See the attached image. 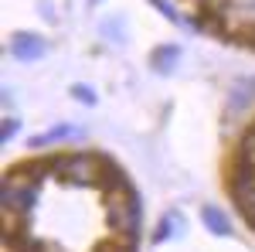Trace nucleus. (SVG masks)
Listing matches in <instances>:
<instances>
[{"instance_id":"1","label":"nucleus","mask_w":255,"mask_h":252,"mask_svg":"<svg viewBox=\"0 0 255 252\" xmlns=\"http://www.w3.org/2000/svg\"><path fill=\"white\" fill-rule=\"evenodd\" d=\"M139 218H143V205H139L133 188H123V191L109 194V229L126 246H133L139 239Z\"/></svg>"},{"instance_id":"2","label":"nucleus","mask_w":255,"mask_h":252,"mask_svg":"<svg viewBox=\"0 0 255 252\" xmlns=\"http://www.w3.org/2000/svg\"><path fill=\"white\" fill-rule=\"evenodd\" d=\"M106 167H109V160H102L99 154H65V157H55V174L61 181H68V184H75V188H92V184H102V177H106Z\"/></svg>"},{"instance_id":"3","label":"nucleus","mask_w":255,"mask_h":252,"mask_svg":"<svg viewBox=\"0 0 255 252\" xmlns=\"http://www.w3.org/2000/svg\"><path fill=\"white\" fill-rule=\"evenodd\" d=\"M38 191H41V177L27 167V171H14L3 181V191H0V201L10 215H27L34 212L38 205Z\"/></svg>"},{"instance_id":"4","label":"nucleus","mask_w":255,"mask_h":252,"mask_svg":"<svg viewBox=\"0 0 255 252\" xmlns=\"http://www.w3.org/2000/svg\"><path fill=\"white\" fill-rule=\"evenodd\" d=\"M232 198H235L238 212L245 215L249 222L255 218V167L238 164V171L232 174Z\"/></svg>"},{"instance_id":"5","label":"nucleus","mask_w":255,"mask_h":252,"mask_svg":"<svg viewBox=\"0 0 255 252\" xmlns=\"http://www.w3.org/2000/svg\"><path fill=\"white\" fill-rule=\"evenodd\" d=\"M221 27L225 31H255V0L218 7V34H221Z\"/></svg>"},{"instance_id":"6","label":"nucleus","mask_w":255,"mask_h":252,"mask_svg":"<svg viewBox=\"0 0 255 252\" xmlns=\"http://www.w3.org/2000/svg\"><path fill=\"white\" fill-rule=\"evenodd\" d=\"M44 51H48V41L41 34H34V31H17L10 38V55L17 61H38L44 58Z\"/></svg>"},{"instance_id":"7","label":"nucleus","mask_w":255,"mask_h":252,"mask_svg":"<svg viewBox=\"0 0 255 252\" xmlns=\"http://www.w3.org/2000/svg\"><path fill=\"white\" fill-rule=\"evenodd\" d=\"M201 222H204V229L211 235H221V239H228V235L235 232L232 222H228V215L221 212L218 205H204V208H201Z\"/></svg>"},{"instance_id":"8","label":"nucleus","mask_w":255,"mask_h":252,"mask_svg":"<svg viewBox=\"0 0 255 252\" xmlns=\"http://www.w3.org/2000/svg\"><path fill=\"white\" fill-rule=\"evenodd\" d=\"M177 61H180V48L177 44H160V48H153V55H150V68L157 75H170L177 68Z\"/></svg>"},{"instance_id":"9","label":"nucleus","mask_w":255,"mask_h":252,"mask_svg":"<svg viewBox=\"0 0 255 252\" xmlns=\"http://www.w3.org/2000/svg\"><path fill=\"white\" fill-rule=\"evenodd\" d=\"M82 130L79 126H68V123H61V126H55V130H48V133H38L34 140H27L34 150H44V147H51V143H58V140H68V136H79Z\"/></svg>"},{"instance_id":"10","label":"nucleus","mask_w":255,"mask_h":252,"mask_svg":"<svg viewBox=\"0 0 255 252\" xmlns=\"http://www.w3.org/2000/svg\"><path fill=\"white\" fill-rule=\"evenodd\" d=\"M180 232V215L170 212V215H163V222H160V229L153 232V246H163V242H170L174 235Z\"/></svg>"},{"instance_id":"11","label":"nucleus","mask_w":255,"mask_h":252,"mask_svg":"<svg viewBox=\"0 0 255 252\" xmlns=\"http://www.w3.org/2000/svg\"><path fill=\"white\" fill-rule=\"evenodd\" d=\"M242 157H245V164L255 167V123L249 126V133L242 136Z\"/></svg>"},{"instance_id":"12","label":"nucleus","mask_w":255,"mask_h":252,"mask_svg":"<svg viewBox=\"0 0 255 252\" xmlns=\"http://www.w3.org/2000/svg\"><path fill=\"white\" fill-rule=\"evenodd\" d=\"M119 27H123V20H102V34H106V38L109 41H116V44H123V41H126V34H123V31H119Z\"/></svg>"},{"instance_id":"13","label":"nucleus","mask_w":255,"mask_h":252,"mask_svg":"<svg viewBox=\"0 0 255 252\" xmlns=\"http://www.w3.org/2000/svg\"><path fill=\"white\" fill-rule=\"evenodd\" d=\"M150 3H153V7H157V10H160V14H163L167 20H174V24H180V14H177V10L170 7V3H167V0H150Z\"/></svg>"},{"instance_id":"14","label":"nucleus","mask_w":255,"mask_h":252,"mask_svg":"<svg viewBox=\"0 0 255 252\" xmlns=\"http://www.w3.org/2000/svg\"><path fill=\"white\" fill-rule=\"evenodd\" d=\"M17 130H20V123L10 116L7 123H3V130H0V140H3V143H7V140H14V133H17Z\"/></svg>"},{"instance_id":"15","label":"nucleus","mask_w":255,"mask_h":252,"mask_svg":"<svg viewBox=\"0 0 255 252\" xmlns=\"http://www.w3.org/2000/svg\"><path fill=\"white\" fill-rule=\"evenodd\" d=\"M72 96L79 99V102H89V106L96 102V92H92V89H85V85H75V89H72Z\"/></svg>"},{"instance_id":"16","label":"nucleus","mask_w":255,"mask_h":252,"mask_svg":"<svg viewBox=\"0 0 255 252\" xmlns=\"http://www.w3.org/2000/svg\"><path fill=\"white\" fill-rule=\"evenodd\" d=\"M89 3H102V0H89Z\"/></svg>"},{"instance_id":"17","label":"nucleus","mask_w":255,"mask_h":252,"mask_svg":"<svg viewBox=\"0 0 255 252\" xmlns=\"http://www.w3.org/2000/svg\"><path fill=\"white\" fill-rule=\"evenodd\" d=\"M194 3H204V0H194Z\"/></svg>"},{"instance_id":"18","label":"nucleus","mask_w":255,"mask_h":252,"mask_svg":"<svg viewBox=\"0 0 255 252\" xmlns=\"http://www.w3.org/2000/svg\"><path fill=\"white\" fill-rule=\"evenodd\" d=\"M252 225H255V218H252Z\"/></svg>"}]
</instances>
